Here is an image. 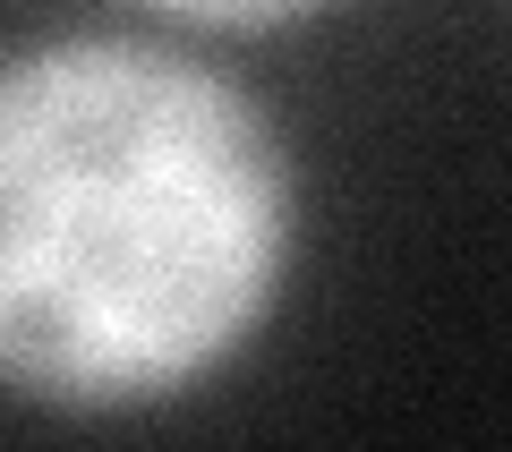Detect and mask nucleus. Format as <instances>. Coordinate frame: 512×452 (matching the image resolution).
I'll use <instances>...</instances> for the list:
<instances>
[{"label":"nucleus","instance_id":"f257e3e1","mask_svg":"<svg viewBox=\"0 0 512 452\" xmlns=\"http://www.w3.org/2000/svg\"><path fill=\"white\" fill-rule=\"evenodd\" d=\"M291 163L231 77L52 43L0 77V367L52 410L214 376L274 308Z\"/></svg>","mask_w":512,"mask_h":452},{"label":"nucleus","instance_id":"f03ea898","mask_svg":"<svg viewBox=\"0 0 512 452\" xmlns=\"http://www.w3.org/2000/svg\"><path fill=\"white\" fill-rule=\"evenodd\" d=\"M171 18H197V26H274V18H299L316 0H154Z\"/></svg>","mask_w":512,"mask_h":452}]
</instances>
